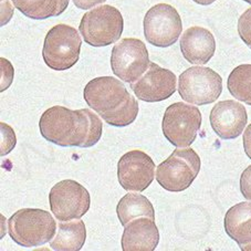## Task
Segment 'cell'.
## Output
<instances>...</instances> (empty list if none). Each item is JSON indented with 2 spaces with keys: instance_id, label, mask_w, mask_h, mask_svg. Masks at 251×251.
Masks as SVG:
<instances>
[{
  "instance_id": "cell-6",
  "label": "cell",
  "mask_w": 251,
  "mask_h": 251,
  "mask_svg": "<svg viewBox=\"0 0 251 251\" xmlns=\"http://www.w3.org/2000/svg\"><path fill=\"white\" fill-rule=\"evenodd\" d=\"M124 28L122 14L110 5L93 8L82 17L79 30L92 47H106L120 40Z\"/></svg>"
},
{
  "instance_id": "cell-18",
  "label": "cell",
  "mask_w": 251,
  "mask_h": 251,
  "mask_svg": "<svg viewBox=\"0 0 251 251\" xmlns=\"http://www.w3.org/2000/svg\"><path fill=\"white\" fill-rule=\"evenodd\" d=\"M86 240V229L82 220L60 222L58 233L50 242L51 249L57 251H79Z\"/></svg>"
},
{
  "instance_id": "cell-29",
  "label": "cell",
  "mask_w": 251,
  "mask_h": 251,
  "mask_svg": "<svg viewBox=\"0 0 251 251\" xmlns=\"http://www.w3.org/2000/svg\"><path fill=\"white\" fill-rule=\"evenodd\" d=\"M240 249L244 250V251H251V244L247 245V246H244V247H241Z\"/></svg>"
},
{
  "instance_id": "cell-27",
  "label": "cell",
  "mask_w": 251,
  "mask_h": 251,
  "mask_svg": "<svg viewBox=\"0 0 251 251\" xmlns=\"http://www.w3.org/2000/svg\"><path fill=\"white\" fill-rule=\"evenodd\" d=\"M242 141H244V149L247 156L251 159V124H249V126L244 132Z\"/></svg>"
},
{
  "instance_id": "cell-7",
  "label": "cell",
  "mask_w": 251,
  "mask_h": 251,
  "mask_svg": "<svg viewBox=\"0 0 251 251\" xmlns=\"http://www.w3.org/2000/svg\"><path fill=\"white\" fill-rule=\"evenodd\" d=\"M201 126L198 107L183 102L173 103L164 114L162 129L166 140L176 147H189L196 140Z\"/></svg>"
},
{
  "instance_id": "cell-14",
  "label": "cell",
  "mask_w": 251,
  "mask_h": 251,
  "mask_svg": "<svg viewBox=\"0 0 251 251\" xmlns=\"http://www.w3.org/2000/svg\"><path fill=\"white\" fill-rule=\"evenodd\" d=\"M210 125L214 132L223 140H235L248 122V115L245 105L241 103L226 100L218 102L210 112Z\"/></svg>"
},
{
  "instance_id": "cell-12",
  "label": "cell",
  "mask_w": 251,
  "mask_h": 251,
  "mask_svg": "<svg viewBox=\"0 0 251 251\" xmlns=\"http://www.w3.org/2000/svg\"><path fill=\"white\" fill-rule=\"evenodd\" d=\"M155 177V163L142 151H129L120 158L118 179L127 192L142 193L152 184Z\"/></svg>"
},
{
  "instance_id": "cell-4",
  "label": "cell",
  "mask_w": 251,
  "mask_h": 251,
  "mask_svg": "<svg viewBox=\"0 0 251 251\" xmlns=\"http://www.w3.org/2000/svg\"><path fill=\"white\" fill-rule=\"evenodd\" d=\"M82 40L71 25L60 24L48 31L43 42V61L54 71H66L79 61Z\"/></svg>"
},
{
  "instance_id": "cell-20",
  "label": "cell",
  "mask_w": 251,
  "mask_h": 251,
  "mask_svg": "<svg viewBox=\"0 0 251 251\" xmlns=\"http://www.w3.org/2000/svg\"><path fill=\"white\" fill-rule=\"evenodd\" d=\"M116 214L123 227L140 217L155 219V210L149 198L140 194H126L120 199L116 206Z\"/></svg>"
},
{
  "instance_id": "cell-23",
  "label": "cell",
  "mask_w": 251,
  "mask_h": 251,
  "mask_svg": "<svg viewBox=\"0 0 251 251\" xmlns=\"http://www.w3.org/2000/svg\"><path fill=\"white\" fill-rule=\"evenodd\" d=\"M238 33L246 46L251 49V8L247 9L238 20Z\"/></svg>"
},
{
  "instance_id": "cell-22",
  "label": "cell",
  "mask_w": 251,
  "mask_h": 251,
  "mask_svg": "<svg viewBox=\"0 0 251 251\" xmlns=\"http://www.w3.org/2000/svg\"><path fill=\"white\" fill-rule=\"evenodd\" d=\"M0 127H1V156H5L15 149L17 138L14 129L8 124L1 122Z\"/></svg>"
},
{
  "instance_id": "cell-10",
  "label": "cell",
  "mask_w": 251,
  "mask_h": 251,
  "mask_svg": "<svg viewBox=\"0 0 251 251\" xmlns=\"http://www.w3.org/2000/svg\"><path fill=\"white\" fill-rule=\"evenodd\" d=\"M50 208L60 222L80 219L88 213L91 197L88 189L72 179L55 184L49 194Z\"/></svg>"
},
{
  "instance_id": "cell-5",
  "label": "cell",
  "mask_w": 251,
  "mask_h": 251,
  "mask_svg": "<svg viewBox=\"0 0 251 251\" xmlns=\"http://www.w3.org/2000/svg\"><path fill=\"white\" fill-rule=\"evenodd\" d=\"M201 158L193 149H177L156 168V180L172 193L186 190L194 183L201 171Z\"/></svg>"
},
{
  "instance_id": "cell-17",
  "label": "cell",
  "mask_w": 251,
  "mask_h": 251,
  "mask_svg": "<svg viewBox=\"0 0 251 251\" xmlns=\"http://www.w3.org/2000/svg\"><path fill=\"white\" fill-rule=\"evenodd\" d=\"M227 235L238 246L251 244V202H239L229 209L224 220Z\"/></svg>"
},
{
  "instance_id": "cell-21",
  "label": "cell",
  "mask_w": 251,
  "mask_h": 251,
  "mask_svg": "<svg viewBox=\"0 0 251 251\" xmlns=\"http://www.w3.org/2000/svg\"><path fill=\"white\" fill-rule=\"evenodd\" d=\"M227 86L233 98L251 105V64H240L233 69Z\"/></svg>"
},
{
  "instance_id": "cell-2",
  "label": "cell",
  "mask_w": 251,
  "mask_h": 251,
  "mask_svg": "<svg viewBox=\"0 0 251 251\" xmlns=\"http://www.w3.org/2000/svg\"><path fill=\"white\" fill-rule=\"evenodd\" d=\"M83 98L91 109L112 126H128L136 120L138 103L113 76H99L85 85Z\"/></svg>"
},
{
  "instance_id": "cell-9",
  "label": "cell",
  "mask_w": 251,
  "mask_h": 251,
  "mask_svg": "<svg viewBox=\"0 0 251 251\" xmlns=\"http://www.w3.org/2000/svg\"><path fill=\"white\" fill-rule=\"evenodd\" d=\"M149 51L140 39L125 38L116 43L111 53V68L120 80L133 83L150 67Z\"/></svg>"
},
{
  "instance_id": "cell-8",
  "label": "cell",
  "mask_w": 251,
  "mask_h": 251,
  "mask_svg": "<svg viewBox=\"0 0 251 251\" xmlns=\"http://www.w3.org/2000/svg\"><path fill=\"white\" fill-rule=\"evenodd\" d=\"M222 92V76L210 68L192 67L179 75L178 93L190 104H210L217 101Z\"/></svg>"
},
{
  "instance_id": "cell-3",
  "label": "cell",
  "mask_w": 251,
  "mask_h": 251,
  "mask_svg": "<svg viewBox=\"0 0 251 251\" xmlns=\"http://www.w3.org/2000/svg\"><path fill=\"white\" fill-rule=\"evenodd\" d=\"M57 223L49 211L38 208H23L8 220L11 239L25 248L46 245L54 238Z\"/></svg>"
},
{
  "instance_id": "cell-28",
  "label": "cell",
  "mask_w": 251,
  "mask_h": 251,
  "mask_svg": "<svg viewBox=\"0 0 251 251\" xmlns=\"http://www.w3.org/2000/svg\"><path fill=\"white\" fill-rule=\"evenodd\" d=\"M193 1H195L196 3H198V5H202V6H208L210 5V3L215 2L216 0H193Z\"/></svg>"
},
{
  "instance_id": "cell-25",
  "label": "cell",
  "mask_w": 251,
  "mask_h": 251,
  "mask_svg": "<svg viewBox=\"0 0 251 251\" xmlns=\"http://www.w3.org/2000/svg\"><path fill=\"white\" fill-rule=\"evenodd\" d=\"M240 192L247 201H251V165L247 167L240 176Z\"/></svg>"
},
{
  "instance_id": "cell-1",
  "label": "cell",
  "mask_w": 251,
  "mask_h": 251,
  "mask_svg": "<svg viewBox=\"0 0 251 251\" xmlns=\"http://www.w3.org/2000/svg\"><path fill=\"white\" fill-rule=\"evenodd\" d=\"M39 128L43 138L55 145L88 149L101 140L103 123L89 109L73 111L55 105L43 112Z\"/></svg>"
},
{
  "instance_id": "cell-26",
  "label": "cell",
  "mask_w": 251,
  "mask_h": 251,
  "mask_svg": "<svg viewBox=\"0 0 251 251\" xmlns=\"http://www.w3.org/2000/svg\"><path fill=\"white\" fill-rule=\"evenodd\" d=\"M106 0H73V3L76 8L82 10H89L91 8H95L99 5H102Z\"/></svg>"
},
{
  "instance_id": "cell-11",
  "label": "cell",
  "mask_w": 251,
  "mask_h": 251,
  "mask_svg": "<svg viewBox=\"0 0 251 251\" xmlns=\"http://www.w3.org/2000/svg\"><path fill=\"white\" fill-rule=\"evenodd\" d=\"M144 36L151 45L167 48L176 43L183 30L181 18L174 7L157 3L144 17Z\"/></svg>"
},
{
  "instance_id": "cell-16",
  "label": "cell",
  "mask_w": 251,
  "mask_h": 251,
  "mask_svg": "<svg viewBox=\"0 0 251 251\" xmlns=\"http://www.w3.org/2000/svg\"><path fill=\"white\" fill-rule=\"evenodd\" d=\"M180 51L189 63H208L216 51L214 34L206 28L190 27L181 36Z\"/></svg>"
},
{
  "instance_id": "cell-19",
  "label": "cell",
  "mask_w": 251,
  "mask_h": 251,
  "mask_svg": "<svg viewBox=\"0 0 251 251\" xmlns=\"http://www.w3.org/2000/svg\"><path fill=\"white\" fill-rule=\"evenodd\" d=\"M70 0H11L21 14L34 20H43L63 14Z\"/></svg>"
},
{
  "instance_id": "cell-24",
  "label": "cell",
  "mask_w": 251,
  "mask_h": 251,
  "mask_svg": "<svg viewBox=\"0 0 251 251\" xmlns=\"http://www.w3.org/2000/svg\"><path fill=\"white\" fill-rule=\"evenodd\" d=\"M1 92L9 88L12 80H14V68L7 59L1 58Z\"/></svg>"
},
{
  "instance_id": "cell-15",
  "label": "cell",
  "mask_w": 251,
  "mask_h": 251,
  "mask_svg": "<svg viewBox=\"0 0 251 251\" xmlns=\"http://www.w3.org/2000/svg\"><path fill=\"white\" fill-rule=\"evenodd\" d=\"M159 242V231L155 219L140 217L124 227L121 240L123 251H154Z\"/></svg>"
},
{
  "instance_id": "cell-30",
  "label": "cell",
  "mask_w": 251,
  "mask_h": 251,
  "mask_svg": "<svg viewBox=\"0 0 251 251\" xmlns=\"http://www.w3.org/2000/svg\"><path fill=\"white\" fill-rule=\"evenodd\" d=\"M244 1H246V2H248V3H250V5H251V0H244Z\"/></svg>"
},
{
  "instance_id": "cell-13",
  "label": "cell",
  "mask_w": 251,
  "mask_h": 251,
  "mask_svg": "<svg viewBox=\"0 0 251 251\" xmlns=\"http://www.w3.org/2000/svg\"><path fill=\"white\" fill-rule=\"evenodd\" d=\"M131 89L141 101L161 102L170 99L175 93L177 77L171 70L151 62L144 75L131 83Z\"/></svg>"
}]
</instances>
